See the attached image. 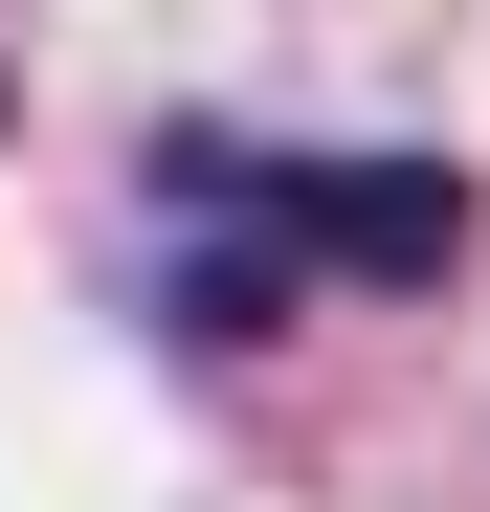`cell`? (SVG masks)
I'll return each mask as SVG.
<instances>
[{"mask_svg": "<svg viewBox=\"0 0 490 512\" xmlns=\"http://www.w3.org/2000/svg\"><path fill=\"white\" fill-rule=\"evenodd\" d=\"M201 223L179 334H268L290 290H446L468 268V179L446 156H268V134H179L156 156Z\"/></svg>", "mask_w": 490, "mask_h": 512, "instance_id": "6da1fadb", "label": "cell"}, {"mask_svg": "<svg viewBox=\"0 0 490 512\" xmlns=\"http://www.w3.org/2000/svg\"><path fill=\"white\" fill-rule=\"evenodd\" d=\"M0 112H23V90H0Z\"/></svg>", "mask_w": 490, "mask_h": 512, "instance_id": "7a4b0ae2", "label": "cell"}]
</instances>
